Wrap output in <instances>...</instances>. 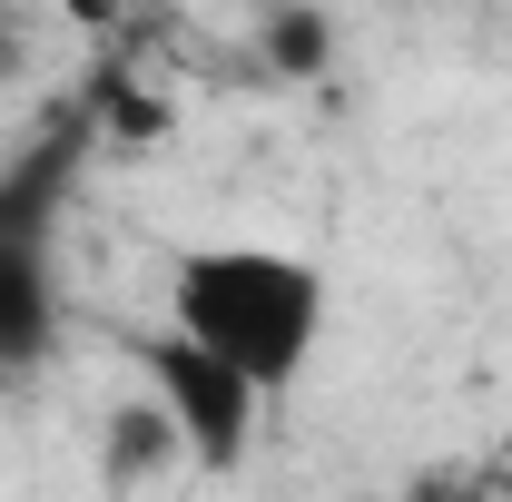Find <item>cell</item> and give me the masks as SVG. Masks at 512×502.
I'll return each instance as SVG.
<instances>
[{
    "instance_id": "3957f363",
    "label": "cell",
    "mask_w": 512,
    "mask_h": 502,
    "mask_svg": "<svg viewBox=\"0 0 512 502\" xmlns=\"http://www.w3.org/2000/svg\"><path fill=\"white\" fill-rule=\"evenodd\" d=\"M60 345V266L50 227H0V384Z\"/></svg>"
},
{
    "instance_id": "277c9868",
    "label": "cell",
    "mask_w": 512,
    "mask_h": 502,
    "mask_svg": "<svg viewBox=\"0 0 512 502\" xmlns=\"http://www.w3.org/2000/svg\"><path fill=\"white\" fill-rule=\"evenodd\" d=\"M276 60H286V69H316V60H325L316 10H286V20H276Z\"/></svg>"
},
{
    "instance_id": "5b68a950",
    "label": "cell",
    "mask_w": 512,
    "mask_h": 502,
    "mask_svg": "<svg viewBox=\"0 0 512 502\" xmlns=\"http://www.w3.org/2000/svg\"><path fill=\"white\" fill-rule=\"evenodd\" d=\"M10 40H20V30H10V0H0V69H10Z\"/></svg>"
},
{
    "instance_id": "7a4b0ae2",
    "label": "cell",
    "mask_w": 512,
    "mask_h": 502,
    "mask_svg": "<svg viewBox=\"0 0 512 502\" xmlns=\"http://www.w3.org/2000/svg\"><path fill=\"white\" fill-rule=\"evenodd\" d=\"M128 365L148 375V394H158V414L178 424V443H188V463H207V473H237L256 443V414H266V394H256L227 355H207L197 335H178V325H128L119 335Z\"/></svg>"
},
{
    "instance_id": "6da1fadb",
    "label": "cell",
    "mask_w": 512,
    "mask_h": 502,
    "mask_svg": "<svg viewBox=\"0 0 512 502\" xmlns=\"http://www.w3.org/2000/svg\"><path fill=\"white\" fill-rule=\"evenodd\" d=\"M325 306H335L325 266L266 237H197L168 256V325L197 335L207 355H227L266 404L306 384L325 345Z\"/></svg>"
}]
</instances>
